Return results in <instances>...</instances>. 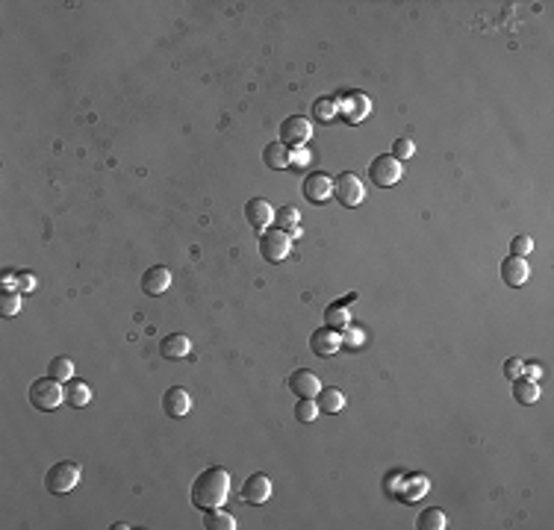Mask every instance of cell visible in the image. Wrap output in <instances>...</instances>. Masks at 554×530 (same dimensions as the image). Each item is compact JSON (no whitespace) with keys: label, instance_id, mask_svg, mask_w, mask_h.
Masks as SVG:
<instances>
[{"label":"cell","instance_id":"1","mask_svg":"<svg viewBox=\"0 0 554 530\" xmlns=\"http://www.w3.org/2000/svg\"><path fill=\"white\" fill-rule=\"evenodd\" d=\"M230 498V471L227 468H207L192 483V504L197 509H215Z\"/></svg>","mask_w":554,"mask_h":530},{"label":"cell","instance_id":"2","mask_svg":"<svg viewBox=\"0 0 554 530\" xmlns=\"http://www.w3.org/2000/svg\"><path fill=\"white\" fill-rule=\"evenodd\" d=\"M77 483H80V465L71 463V460H63V463L50 465L48 475H45V486H48L50 495H65V492H71Z\"/></svg>","mask_w":554,"mask_h":530},{"label":"cell","instance_id":"3","mask_svg":"<svg viewBox=\"0 0 554 530\" xmlns=\"http://www.w3.org/2000/svg\"><path fill=\"white\" fill-rule=\"evenodd\" d=\"M63 401H65V389L59 386V380H53L50 375H48V377H38V380L30 386V404H33L36 409L50 412V409H56Z\"/></svg>","mask_w":554,"mask_h":530},{"label":"cell","instance_id":"4","mask_svg":"<svg viewBox=\"0 0 554 530\" xmlns=\"http://www.w3.org/2000/svg\"><path fill=\"white\" fill-rule=\"evenodd\" d=\"M401 174H404V168H401V162L395 160L392 153H381V156H374L371 165H369V177H371V183H374V186H381V189L395 186V183L401 180Z\"/></svg>","mask_w":554,"mask_h":530},{"label":"cell","instance_id":"5","mask_svg":"<svg viewBox=\"0 0 554 530\" xmlns=\"http://www.w3.org/2000/svg\"><path fill=\"white\" fill-rule=\"evenodd\" d=\"M289 248H292V236L283 233V230H266L260 236V253L266 263H281L289 257Z\"/></svg>","mask_w":554,"mask_h":530},{"label":"cell","instance_id":"6","mask_svg":"<svg viewBox=\"0 0 554 530\" xmlns=\"http://www.w3.org/2000/svg\"><path fill=\"white\" fill-rule=\"evenodd\" d=\"M333 194H336V201H340L342 206H357L360 201H363V183H360V177L357 174H351V171H345V174H340L333 180Z\"/></svg>","mask_w":554,"mask_h":530},{"label":"cell","instance_id":"7","mask_svg":"<svg viewBox=\"0 0 554 530\" xmlns=\"http://www.w3.org/2000/svg\"><path fill=\"white\" fill-rule=\"evenodd\" d=\"M310 136H313V127L304 115H289L286 121L281 124V145L286 148H301L310 142Z\"/></svg>","mask_w":554,"mask_h":530},{"label":"cell","instance_id":"8","mask_svg":"<svg viewBox=\"0 0 554 530\" xmlns=\"http://www.w3.org/2000/svg\"><path fill=\"white\" fill-rule=\"evenodd\" d=\"M304 198L310 204H327L333 198V180L325 171H310L304 177Z\"/></svg>","mask_w":554,"mask_h":530},{"label":"cell","instance_id":"9","mask_svg":"<svg viewBox=\"0 0 554 530\" xmlns=\"http://www.w3.org/2000/svg\"><path fill=\"white\" fill-rule=\"evenodd\" d=\"M310 348H313L315 357H333V353L342 348L340 330H336V327H319L310 336Z\"/></svg>","mask_w":554,"mask_h":530},{"label":"cell","instance_id":"10","mask_svg":"<svg viewBox=\"0 0 554 530\" xmlns=\"http://www.w3.org/2000/svg\"><path fill=\"white\" fill-rule=\"evenodd\" d=\"M168 286H171V271L165 265H151L142 274V292L151 294V298H160L163 292H168Z\"/></svg>","mask_w":554,"mask_h":530},{"label":"cell","instance_id":"11","mask_svg":"<svg viewBox=\"0 0 554 530\" xmlns=\"http://www.w3.org/2000/svg\"><path fill=\"white\" fill-rule=\"evenodd\" d=\"M163 409H165V416H171V419H183V416H189V409H192L189 392H186L183 386H171L165 395H163Z\"/></svg>","mask_w":554,"mask_h":530},{"label":"cell","instance_id":"12","mask_svg":"<svg viewBox=\"0 0 554 530\" xmlns=\"http://www.w3.org/2000/svg\"><path fill=\"white\" fill-rule=\"evenodd\" d=\"M242 498L248 504H266L271 498V480L268 475H263V471H256V475H251L245 483H242Z\"/></svg>","mask_w":554,"mask_h":530},{"label":"cell","instance_id":"13","mask_svg":"<svg viewBox=\"0 0 554 530\" xmlns=\"http://www.w3.org/2000/svg\"><path fill=\"white\" fill-rule=\"evenodd\" d=\"M528 277H531V268H528L525 257H513V253H510V257L501 263V280H504L510 289L525 286Z\"/></svg>","mask_w":554,"mask_h":530},{"label":"cell","instance_id":"14","mask_svg":"<svg viewBox=\"0 0 554 530\" xmlns=\"http://www.w3.org/2000/svg\"><path fill=\"white\" fill-rule=\"evenodd\" d=\"M245 219H248V224L254 230H266L274 221V209H271V204L266 198H254V201L245 204Z\"/></svg>","mask_w":554,"mask_h":530},{"label":"cell","instance_id":"15","mask_svg":"<svg viewBox=\"0 0 554 530\" xmlns=\"http://www.w3.org/2000/svg\"><path fill=\"white\" fill-rule=\"evenodd\" d=\"M289 386H292V392L298 398H315L322 392V383H319V377L313 375V371H307V368H298L295 375L289 377Z\"/></svg>","mask_w":554,"mask_h":530},{"label":"cell","instance_id":"16","mask_svg":"<svg viewBox=\"0 0 554 530\" xmlns=\"http://www.w3.org/2000/svg\"><path fill=\"white\" fill-rule=\"evenodd\" d=\"M189 350H192V342H189V336H183V333H168V336H163V342H160V353L165 360H186Z\"/></svg>","mask_w":554,"mask_h":530},{"label":"cell","instance_id":"17","mask_svg":"<svg viewBox=\"0 0 554 530\" xmlns=\"http://www.w3.org/2000/svg\"><path fill=\"white\" fill-rule=\"evenodd\" d=\"M65 401H68V407H89V401H92V386L86 383V380H77V377H71L68 383H65Z\"/></svg>","mask_w":554,"mask_h":530},{"label":"cell","instance_id":"18","mask_svg":"<svg viewBox=\"0 0 554 530\" xmlns=\"http://www.w3.org/2000/svg\"><path fill=\"white\" fill-rule=\"evenodd\" d=\"M513 398H516L519 404H525V407L537 404L540 401V383L533 377H519L516 383H513Z\"/></svg>","mask_w":554,"mask_h":530},{"label":"cell","instance_id":"19","mask_svg":"<svg viewBox=\"0 0 554 530\" xmlns=\"http://www.w3.org/2000/svg\"><path fill=\"white\" fill-rule=\"evenodd\" d=\"M274 221H277V230H283L289 236L301 233V212L295 206H281V209H277V215H274Z\"/></svg>","mask_w":554,"mask_h":530},{"label":"cell","instance_id":"20","mask_svg":"<svg viewBox=\"0 0 554 530\" xmlns=\"http://www.w3.org/2000/svg\"><path fill=\"white\" fill-rule=\"evenodd\" d=\"M263 162H266L268 168H274V171L286 168V165H289V148L281 145V142H271V145L263 150Z\"/></svg>","mask_w":554,"mask_h":530},{"label":"cell","instance_id":"21","mask_svg":"<svg viewBox=\"0 0 554 530\" xmlns=\"http://www.w3.org/2000/svg\"><path fill=\"white\" fill-rule=\"evenodd\" d=\"M315 398H319V401H315V404H319V409H325V412H340L345 407V395L336 386H325Z\"/></svg>","mask_w":554,"mask_h":530},{"label":"cell","instance_id":"22","mask_svg":"<svg viewBox=\"0 0 554 530\" xmlns=\"http://www.w3.org/2000/svg\"><path fill=\"white\" fill-rule=\"evenodd\" d=\"M416 524H419V530H445L448 527V516L442 513L440 507H428Z\"/></svg>","mask_w":554,"mask_h":530},{"label":"cell","instance_id":"23","mask_svg":"<svg viewBox=\"0 0 554 530\" xmlns=\"http://www.w3.org/2000/svg\"><path fill=\"white\" fill-rule=\"evenodd\" d=\"M21 312V292L18 289H4L0 292V316L4 319H12Z\"/></svg>","mask_w":554,"mask_h":530},{"label":"cell","instance_id":"24","mask_svg":"<svg viewBox=\"0 0 554 530\" xmlns=\"http://www.w3.org/2000/svg\"><path fill=\"white\" fill-rule=\"evenodd\" d=\"M48 375H50L53 380H59V383H68V380L74 377V363H71L68 357H53V360L48 363Z\"/></svg>","mask_w":554,"mask_h":530},{"label":"cell","instance_id":"25","mask_svg":"<svg viewBox=\"0 0 554 530\" xmlns=\"http://www.w3.org/2000/svg\"><path fill=\"white\" fill-rule=\"evenodd\" d=\"M204 524H207V530H233L236 527V519L230 513H224L222 507H215V509H207Z\"/></svg>","mask_w":554,"mask_h":530},{"label":"cell","instance_id":"26","mask_svg":"<svg viewBox=\"0 0 554 530\" xmlns=\"http://www.w3.org/2000/svg\"><path fill=\"white\" fill-rule=\"evenodd\" d=\"M327 327H348L351 324V312H348V301H340V304H330L327 312Z\"/></svg>","mask_w":554,"mask_h":530},{"label":"cell","instance_id":"27","mask_svg":"<svg viewBox=\"0 0 554 530\" xmlns=\"http://www.w3.org/2000/svg\"><path fill=\"white\" fill-rule=\"evenodd\" d=\"M407 483H410V489H407V492H401L404 504H416V501H419L428 492V477L425 475H410Z\"/></svg>","mask_w":554,"mask_h":530},{"label":"cell","instance_id":"28","mask_svg":"<svg viewBox=\"0 0 554 530\" xmlns=\"http://www.w3.org/2000/svg\"><path fill=\"white\" fill-rule=\"evenodd\" d=\"M319 404H315L313 398H298V407H295V419L298 421H304V424H310V421H315L319 419Z\"/></svg>","mask_w":554,"mask_h":530},{"label":"cell","instance_id":"29","mask_svg":"<svg viewBox=\"0 0 554 530\" xmlns=\"http://www.w3.org/2000/svg\"><path fill=\"white\" fill-rule=\"evenodd\" d=\"M313 112H315V118H319V121H330V118L336 115V104L330 101V97H319V101H315V106H313Z\"/></svg>","mask_w":554,"mask_h":530},{"label":"cell","instance_id":"30","mask_svg":"<svg viewBox=\"0 0 554 530\" xmlns=\"http://www.w3.org/2000/svg\"><path fill=\"white\" fill-rule=\"evenodd\" d=\"M531 250H533L531 236H516V239L510 242V253H513V257H528Z\"/></svg>","mask_w":554,"mask_h":530},{"label":"cell","instance_id":"31","mask_svg":"<svg viewBox=\"0 0 554 530\" xmlns=\"http://www.w3.org/2000/svg\"><path fill=\"white\" fill-rule=\"evenodd\" d=\"M413 153H416V148H413L410 139H395V145H392V156H395V160L404 162V160H410Z\"/></svg>","mask_w":554,"mask_h":530},{"label":"cell","instance_id":"32","mask_svg":"<svg viewBox=\"0 0 554 530\" xmlns=\"http://www.w3.org/2000/svg\"><path fill=\"white\" fill-rule=\"evenodd\" d=\"M15 289L21 292V294L33 292V289H36V277H33L30 271H21V274H15Z\"/></svg>","mask_w":554,"mask_h":530},{"label":"cell","instance_id":"33","mask_svg":"<svg viewBox=\"0 0 554 530\" xmlns=\"http://www.w3.org/2000/svg\"><path fill=\"white\" fill-rule=\"evenodd\" d=\"M504 375H507L510 380H513V377H519V375H522V363H519V360H513V357H510V360L504 363Z\"/></svg>","mask_w":554,"mask_h":530},{"label":"cell","instance_id":"34","mask_svg":"<svg viewBox=\"0 0 554 530\" xmlns=\"http://www.w3.org/2000/svg\"><path fill=\"white\" fill-rule=\"evenodd\" d=\"M345 336H351V345H354V348H360V345H363V336H366V333L354 327V330H348V333H345Z\"/></svg>","mask_w":554,"mask_h":530},{"label":"cell","instance_id":"35","mask_svg":"<svg viewBox=\"0 0 554 530\" xmlns=\"http://www.w3.org/2000/svg\"><path fill=\"white\" fill-rule=\"evenodd\" d=\"M522 371H528V377H533V380H540V375H543V368H540V365H533V363L522 365Z\"/></svg>","mask_w":554,"mask_h":530}]
</instances>
